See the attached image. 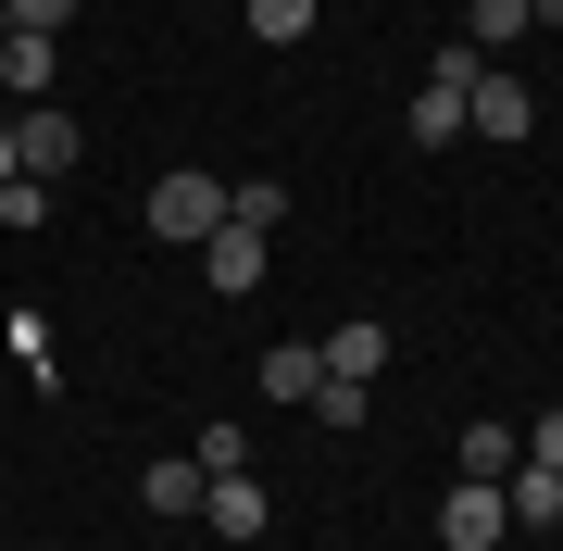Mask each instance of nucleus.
I'll return each mask as SVG.
<instances>
[{
    "mask_svg": "<svg viewBox=\"0 0 563 551\" xmlns=\"http://www.w3.org/2000/svg\"><path fill=\"white\" fill-rule=\"evenodd\" d=\"M476 76H488L476 38H451V51L413 76V151H451V139H463V88H476Z\"/></svg>",
    "mask_w": 563,
    "mask_h": 551,
    "instance_id": "f257e3e1",
    "label": "nucleus"
},
{
    "mask_svg": "<svg viewBox=\"0 0 563 551\" xmlns=\"http://www.w3.org/2000/svg\"><path fill=\"white\" fill-rule=\"evenodd\" d=\"M139 225H151V239H176V251H201L213 225H225V176H201V164L151 176V201H139Z\"/></svg>",
    "mask_w": 563,
    "mask_h": 551,
    "instance_id": "f03ea898",
    "label": "nucleus"
},
{
    "mask_svg": "<svg viewBox=\"0 0 563 551\" xmlns=\"http://www.w3.org/2000/svg\"><path fill=\"white\" fill-rule=\"evenodd\" d=\"M501 527H514L501 476H463V489L439 502V551H501Z\"/></svg>",
    "mask_w": 563,
    "mask_h": 551,
    "instance_id": "7ed1b4c3",
    "label": "nucleus"
},
{
    "mask_svg": "<svg viewBox=\"0 0 563 551\" xmlns=\"http://www.w3.org/2000/svg\"><path fill=\"white\" fill-rule=\"evenodd\" d=\"M526 125H539V101H526V76H501V63H488V76L476 88H463V139H526Z\"/></svg>",
    "mask_w": 563,
    "mask_h": 551,
    "instance_id": "20e7f679",
    "label": "nucleus"
},
{
    "mask_svg": "<svg viewBox=\"0 0 563 551\" xmlns=\"http://www.w3.org/2000/svg\"><path fill=\"white\" fill-rule=\"evenodd\" d=\"M76 151H88V139H76V113H63V101H25V113H13V164H25V176H63Z\"/></svg>",
    "mask_w": 563,
    "mask_h": 551,
    "instance_id": "39448f33",
    "label": "nucleus"
},
{
    "mask_svg": "<svg viewBox=\"0 0 563 551\" xmlns=\"http://www.w3.org/2000/svg\"><path fill=\"white\" fill-rule=\"evenodd\" d=\"M0 88H13V101H51V88H63V38H38V25H0Z\"/></svg>",
    "mask_w": 563,
    "mask_h": 551,
    "instance_id": "423d86ee",
    "label": "nucleus"
},
{
    "mask_svg": "<svg viewBox=\"0 0 563 551\" xmlns=\"http://www.w3.org/2000/svg\"><path fill=\"white\" fill-rule=\"evenodd\" d=\"M263 251H276L263 225H213V239H201V276L225 288V301H251V288H263Z\"/></svg>",
    "mask_w": 563,
    "mask_h": 551,
    "instance_id": "0eeeda50",
    "label": "nucleus"
},
{
    "mask_svg": "<svg viewBox=\"0 0 563 551\" xmlns=\"http://www.w3.org/2000/svg\"><path fill=\"white\" fill-rule=\"evenodd\" d=\"M201 514H213V539H263V527H276V502L251 489V464H239V476H213V489H201Z\"/></svg>",
    "mask_w": 563,
    "mask_h": 551,
    "instance_id": "6e6552de",
    "label": "nucleus"
},
{
    "mask_svg": "<svg viewBox=\"0 0 563 551\" xmlns=\"http://www.w3.org/2000/svg\"><path fill=\"white\" fill-rule=\"evenodd\" d=\"M313 376H325V351H313V339H276V351L251 364V388H263V401H313Z\"/></svg>",
    "mask_w": 563,
    "mask_h": 551,
    "instance_id": "1a4fd4ad",
    "label": "nucleus"
},
{
    "mask_svg": "<svg viewBox=\"0 0 563 551\" xmlns=\"http://www.w3.org/2000/svg\"><path fill=\"white\" fill-rule=\"evenodd\" d=\"M501 502H514V527H563V464H539V451H526V464L501 476Z\"/></svg>",
    "mask_w": 563,
    "mask_h": 551,
    "instance_id": "9d476101",
    "label": "nucleus"
},
{
    "mask_svg": "<svg viewBox=\"0 0 563 551\" xmlns=\"http://www.w3.org/2000/svg\"><path fill=\"white\" fill-rule=\"evenodd\" d=\"M201 489H213L201 451H176V464H139V502H151V514H201Z\"/></svg>",
    "mask_w": 563,
    "mask_h": 551,
    "instance_id": "9b49d317",
    "label": "nucleus"
},
{
    "mask_svg": "<svg viewBox=\"0 0 563 551\" xmlns=\"http://www.w3.org/2000/svg\"><path fill=\"white\" fill-rule=\"evenodd\" d=\"M313 351H325V376H388V327H376V313H351V327L313 339Z\"/></svg>",
    "mask_w": 563,
    "mask_h": 551,
    "instance_id": "f8f14e48",
    "label": "nucleus"
},
{
    "mask_svg": "<svg viewBox=\"0 0 563 551\" xmlns=\"http://www.w3.org/2000/svg\"><path fill=\"white\" fill-rule=\"evenodd\" d=\"M514 464H526V439L501 414H476V427H463V476H514Z\"/></svg>",
    "mask_w": 563,
    "mask_h": 551,
    "instance_id": "ddd939ff",
    "label": "nucleus"
},
{
    "mask_svg": "<svg viewBox=\"0 0 563 551\" xmlns=\"http://www.w3.org/2000/svg\"><path fill=\"white\" fill-rule=\"evenodd\" d=\"M225 225H263V239H276V225H288V188L276 176H225Z\"/></svg>",
    "mask_w": 563,
    "mask_h": 551,
    "instance_id": "4468645a",
    "label": "nucleus"
},
{
    "mask_svg": "<svg viewBox=\"0 0 563 551\" xmlns=\"http://www.w3.org/2000/svg\"><path fill=\"white\" fill-rule=\"evenodd\" d=\"M526 25H539V13H526V0H463V38H476V51H514Z\"/></svg>",
    "mask_w": 563,
    "mask_h": 551,
    "instance_id": "2eb2a0df",
    "label": "nucleus"
},
{
    "mask_svg": "<svg viewBox=\"0 0 563 551\" xmlns=\"http://www.w3.org/2000/svg\"><path fill=\"white\" fill-rule=\"evenodd\" d=\"M363 401H376L363 376H313V427H339V439H351V427H363Z\"/></svg>",
    "mask_w": 563,
    "mask_h": 551,
    "instance_id": "dca6fc26",
    "label": "nucleus"
},
{
    "mask_svg": "<svg viewBox=\"0 0 563 551\" xmlns=\"http://www.w3.org/2000/svg\"><path fill=\"white\" fill-rule=\"evenodd\" d=\"M301 25H313V0H251V38H263V51H288Z\"/></svg>",
    "mask_w": 563,
    "mask_h": 551,
    "instance_id": "f3484780",
    "label": "nucleus"
},
{
    "mask_svg": "<svg viewBox=\"0 0 563 551\" xmlns=\"http://www.w3.org/2000/svg\"><path fill=\"white\" fill-rule=\"evenodd\" d=\"M239 464H251V439H239V427L213 414V427H201V476H239Z\"/></svg>",
    "mask_w": 563,
    "mask_h": 551,
    "instance_id": "a211bd4d",
    "label": "nucleus"
},
{
    "mask_svg": "<svg viewBox=\"0 0 563 551\" xmlns=\"http://www.w3.org/2000/svg\"><path fill=\"white\" fill-rule=\"evenodd\" d=\"M0 25H38V38H63V25H76V0H0Z\"/></svg>",
    "mask_w": 563,
    "mask_h": 551,
    "instance_id": "6ab92c4d",
    "label": "nucleus"
},
{
    "mask_svg": "<svg viewBox=\"0 0 563 551\" xmlns=\"http://www.w3.org/2000/svg\"><path fill=\"white\" fill-rule=\"evenodd\" d=\"M526 451H539V464H563V401L539 414V427H526Z\"/></svg>",
    "mask_w": 563,
    "mask_h": 551,
    "instance_id": "aec40b11",
    "label": "nucleus"
},
{
    "mask_svg": "<svg viewBox=\"0 0 563 551\" xmlns=\"http://www.w3.org/2000/svg\"><path fill=\"white\" fill-rule=\"evenodd\" d=\"M13 176H25V164H13V125H0V188H13Z\"/></svg>",
    "mask_w": 563,
    "mask_h": 551,
    "instance_id": "412c9836",
    "label": "nucleus"
},
{
    "mask_svg": "<svg viewBox=\"0 0 563 551\" xmlns=\"http://www.w3.org/2000/svg\"><path fill=\"white\" fill-rule=\"evenodd\" d=\"M313 13H325V0H313Z\"/></svg>",
    "mask_w": 563,
    "mask_h": 551,
    "instance_id": "4be33fe9",
    "label": "nucleus"
}]
</instances>
